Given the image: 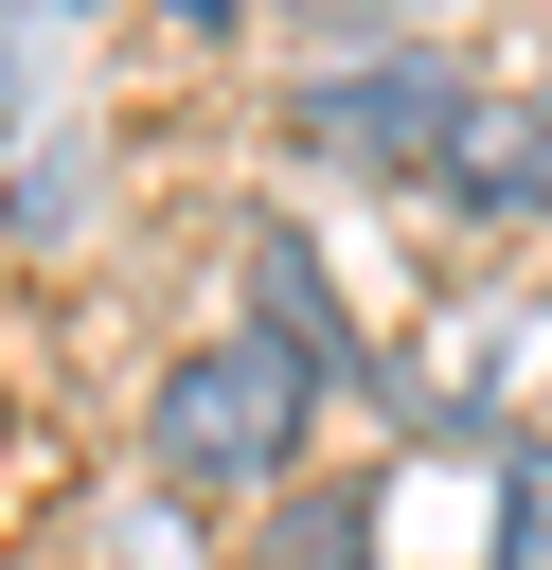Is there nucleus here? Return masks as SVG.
Here are the masks:
<instances>
[{
  "label": "nucleus",
  "mask_w": 552,
  "mask_h": 570,
  "mask_svg": "<svg viewBox=\"0 0 552 570\" xmlns=\"http://www.w3.org/2000/svg\"><path fill=\"white\" fill-rule=\"evenodd\" d=\"M303 410H321V356H285L267 321H231V338L160 356V392H142V463H160L178 499H249V481H285Z\"/></svg>",
  "instance_id": "f257e3e1"
},
{
  "label": "nucleus",
  "mask_w": 552,
  "mask_h": 570,
  "mask_svg": "<svg viewBox=\"0 0 552 570\" xmlns=\"http://www.w3.org/2000/svg\"><path fill=\"white\" fill-rule=\"evenodd\" d=\"M463 107H481V89H463L427 36H374V53H338V71L303 89V142H321L338 178H410V160L463 142Z\"/></svg>",
  "instance_id": "f03ea898"
},
{
  "label": "nucleus",
  "mask_w": 552,
  "mask_h": 570,
  "mask_svg": "<svg viewBox=\"0 0 552 570\" xmlns=\"http://www.w3.org/2000/svg\"><path fill=\"white\" fill-rule=\"evenodd\" d=\"M445 178H463L481 214H552V89H516V107L481 89V107H463V142H445Z\"/></svg>",
  "instance_id": "7ed1b4c3"
},
{
  "label": "nucleus",
  "mask_w": 552,
  "mask_h": 570,
  "mask_svg": "<svg viewBox=\"0 0 552 570\" xmlns=\"http://www.w3.org/2000/svg\"><path fill=\"white\" fill-rule=\"evenodd\" d=\"M249 570H374V499L356 481H285L267 534H249Z\"/></svg>",
  "instance_id": "20e7f679"
},
{
  "label": "nucleus",
  "mask_w": 552,
  "mask_h": 570,
  "mask_svg": "<svg viewBox=\"0 0 552 570\" xmlns=\"http://www.w3.org/2000/svg\"><path fill=\"white\" fill-rule=\"evenodd\" d=\"M249 285H267V338H285V356H338V303H321V249H303L285 214L249 232Z\"/></svg>",
  "instance_id": "39448f33"
},
{
  "label": "nucleus",
  "mask_w": 552,
  "mask_h": 570,
  "mask_svg": "<svg viewBox=\"0 0 552 570\" xmlns=\"http://www.w3.org/2000/svg\"><path fill=\"white\" fill-rule=\"evenodd\" d=\"M499 570H552V445H499Z\"/></svg>",
  "instance_id": "423d86ee"
}]
</instances>
